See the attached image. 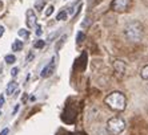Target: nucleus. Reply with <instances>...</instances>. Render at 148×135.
Masks as SVG:
<instances>
[{
	"label": "nucleus",
	"mask_w": 148,
	"mask_h": 135,
	"mask_svg": "<svg viewBox=\"0 0 148 135\" xmlns=\"http://www.w3.org/2000/svg\"><path fill=\"white\" fill-rule=\"evenodd\" d=\"M84 37H86V36H84V33H82V32H79V33H77V43H83V41H84Z\"/></svg>",
	"instance_id": "a211bd4d"
},
{
	"label": "nucleus",
	"mask_w": 148,
	"mask_h": 135,
	"mask_svg": "<svg viewBox=\"0 0 148 135\" xmlns=\"http://www.w3.org/2000/svg\"><path fill=\"white\" fill-rule=\"evenodd\" d=\"M44 5H45L44 0H40V1H36V3H35V8H36V9H38V11H41V9H43V7H44Z\"/></svg>",
	"instance_id": "4468645a"
},
{
	"label": "nucleus",
	"mask_w": 148,
	"mask_h": 135,
	"mask_svg": "<svg viewBox=\"0 0 148 135\" xmlns=\"http://www.w3.org/2000/svg\"><path fill=\"white\" fill-rule=\"evenodd\" d=\"M56 19H58L59 21H60V20H67V12H66V11H62V12H59L58 16H56Z\"/></svg>",
	"instance_id": "f8f14e48"
},
{
	"label": "nucleus",
	"mask_w": 148,
	"mask_h": 135,
	"mask_svg": "<svg viewBox=\"0 0 148 135\" xmlns=\"http://www.w3.org/2000/svg\"><path fill=\"white\" fill-rule=\"evenodd\" d=\"M36 23H38V17L35 15V12L32 9L27 11V25L28 28H35L36 27Z\"/></svg>",
	"instance_id": "0eeeda50"
},
{
	"label": "nucleus",
	"mask_w": 148,
	"mask_h": 135,
	"mask_svg": "<svg viewBox=\"0 0 148 135\" xmlns=\"http://www.w3.org/2000/svg\"><path fill=\"white\" fill-rule=\"evenodd\" d=\"M19 36H20V37H27L28 38V36H29V32H28L27 29H20V30H19Z\"/></svg>",
	"instance_id": "dca6fc26"
},
{
	"label": "nucleus",
	"mask_w": 148,
	"mask_h": 135,
	"mask_svg": "<svg viewBox=\"0 0 148 135\" xmlns=\"http://www.w3.org/2000/svg\"><path fill=\"white\" fill-rule=\"evenodd\" d=\"M17 73H19V68H14V69L11 70V74L14 76V77H15V76L17 74Z\"/></svg>",
	"instance_id": "aec40b11"
},
{
	"label": "nucleus",
	"mask_w": 148,
	"mask_h": 135,
	"mask_svg": "<svg viewBox=\"0 0 148 135\" xmlns=\"http://www.w3.org/2000/svg\"><path fill=\"white\" fill-rule=\"evenodd\" d=\"M55 66H56V57H52V60L49 61V64L47 65V66L41 70V73H40V76L43 78H47V77H49V76L53 73V70H55Z\"/></svg>",
	"instance_id": "423d86ee"
},
{
	"label": "nucleus",
	"mask_w": 148,
	"mask_h": 135,
	"mask_svg": "<svg viewBox=\"0 0 148 135\" xmlns=\"http://www.w3.org/2000/svg\"><path fill=\"white\" fill-rule=\"evenodd\" d=\"M91 21H92V19H90V17H86V19H84V21L82 23V28H88L91 25Z\"/></svg>",
	"instance_id": "2eb2a0df"
},
{
	"label": "nucleus",
	"mask_w": 148,
	"mask_h": 135,
	"mask_svg": "<svg viewBox=\"0 0 148 135\" xmlns=\"http://www.w3.org/2000/svg\"><path fill=\"white\" fill-rule=\"evenodd\" d=\"M8 132H10V130H8V128H4L3 131L0 132V135H7V134H8Z\"/></svg>",
	"instance_id": "4be33fe9"
},
{
	"label": "nucleus",
	"mask_w": 148,
	"mask_h": 135,
	"mask_svg": "<svg viewBox=\"0 0 148 135\" xmlns=\"http://www.w3.org/2000/svg\"><path fill=\"white\" fill-rule=\"evenodd\" d=\"M0 114H1V113H0Z\"/></svg>",
	"instance_id": "bb28decb"
},
{
	"label": "nucleus",
	"mask_w": 148,
	"mask_h": 135,
	"mask_svg": "<svg viewBox=\"0 0 148 135\" xmlns=\"http://www.w3.org/2000/svg\"><path fill=\"white\" fill-rule=\"evenodd\" d=\"M44 45H45V43L43 40H39V41H36L34 44V47L35 48H39V49H41V48H44Z\"/></svg>",
	"instance_id": "f3484780"
},
{
	"label": "nucleus",
	"mask_w": 148,
	"mask_h": 135,
	"mask_svg": "<svg viewBox=\"0 0 148 135\" xmlns=\"http://www.w3.org/2000/svg\"><path fill=\"white\" fill-rule=\"evenodd\" d=\"M4 105V97L3 95H0V107Z\"/></svg>",
	"instance_id": "5701e85b"
},
{
	"label": "nucleus",
	"mask_w": 148,
	"mask_h": 135,
	"mask_svg": "<svg viewBox=\"0 0 148 135\" xmlns=\"http://www.w3.org/2000/svg\"><path fill=\"white\" fill-rule=\"evenodd\" d=\"M32 58H34V53H31L29 56H28V57H27V61H31Z\"/></svg>",
	"instance_id": "b1692460"
},
{
	"label": "nucleus",
	"mask_w": 148,
	"mask_h": 135,
	"mask_svg": "<svg viewBox=\"0 0 148 135\" xmlns=\"http://www.w3.org/2000/svg\"><path fill=\"white\" fill-rule=\"evenodd\" d=\"M52 14H53V7H52V5H49V8H48L47 11H45V16H48V17H49Z\"/></svg>",
	"instance_id": "6ab92c4d"
},
{
	"label": "nucleus",
	"mask_w": 148,
	"mask_h": 135,
	"mask_svg": "<svg viewBox=\"0 0 148 135\" xmlns=\"http://www.w3.org/2000/svg\"><path fill=\"white\" fill-rule=\"evenodd\" d=\"M125 128V121L121 117H112L107 122V131L111 135H119Z\"/></svg>",
	"instance_id": "7ed1b4c3"
},
{
	"label": "nucleus",
	"mask_w": 148,
	"mask_h": 135,
	"mask_svg": "<svg viewBox=\"0 0 148 135\" xmlns=\"http://www.w3.org/2000/svg\"><path fill=\"white\" fill-rule=\"evenodd\" d=\"M16 90H17V82L11 81L10 84L7 85V90H5V93H7V95H12Z\"/></svg>",
	"instance_id": "6e6552de"
},
{
	"label": "nucleus",
	"mask_w": 148,
	"mask_h": 135,
	"mask_svg": "<svg viewBox=\"0 0 148 135\" xmlns=\"http://www.w3.org/2000/svg\"><path fill=\"white\" fill-rule=\"evenodd\" d=\"M66 40H67V36H66V34H64V36H62L60 41H58V44L55 45V49H56V51H59V49H60V48L63 47V44L66 43Z\"/></svg>",
	"instance_id": "9d476101"
},
{
	"label": "nucleus",
	"mask_w": 148,
	"mask_h": 135,
	"mask_svg": "<svg viewBox=\"0 0 148 135\" xmlns=\"http://www.w3.org/2000/svg\"><path fill=\"white\" fill-rule=\"evenodd\" d=\"M23 49V43L21 41H15L14 44H12V51H21Z\"/></svg>",
	"instance_id": "1a4fd4ad"
},
{
	"label": "nucleus",
	"mask_w": 148,
	"mask_h": 135,
	"mask_svg": "<svg viewBox=\"0 0 148 135\" xmlns=\"http://www.w3.org/2000/svg\"><path fill=\"white\" fill-rule=\"evenodd\" d=\"M132 0H114L111 3V8L115 11V12H124L127 11L128 8L131 7Z\"/></svg>",
	"instance_id": "20e7f679"
},
{
	"label": "nucleus",
	"mask_w": 148,
	"mask_h": 135,
	"mask_svg": "<svg viewBox=\"0 0 148 135\" xmlns=\"http://www.w3.org/2000/svg\"><path fill=\"white\" fill-rule=\"evenodd\" d=\"M147 89H148V86H147Z\"/></svg>",
	"instance_id": "a878e982"
},
{
	"label": "nucleus",
	"mask_w": 148,
	"mask_h": 135,
	"mask_svg": "<svg viewBox=\"0 0 148 135\" xmlns=\"http://www.w3.org/2000/svg\"><path fill=\"white\" fill-rule=\"evenodd\" d=\"M3 33H4V28H3V27H0V37L3 36Z\"/></svg>",
	"instance_id": "393cba45"
},
{
	"label": "nucleus",
	"mask_w": 148,
	"mask_h": 135,
	"mask_svg": "<svg viewBox=\"0 0 148 135\" xmlns=\"http://www.w3.org/2000/svg\"><path fill=\"white\" fill-rule=\"evenodd\" d=\"M104 102L108 107L115 110V111H123L127 106V98L120 91H114V93L108 94L104 99Z\"/></svg>",
	"instance_id": "f03ea898"
},
{
	"label": "nucleus",
	"mask_w": 148,
	"mask_h": 135,
	"mask_svg": "<svg viewBox=\"0 0 148 135\" xmlns=\"http://www.w3.org/2000/svg\"><path fill=\"white\" fill-rule=\"evenodd\" d=\"M41 33H43L41 28H40V27H38V28H36V34H38V36H41Z\"/></svg>",
	"instance_id": "412c9836"
},
{
	"label": "nucleus",
	"mask_w": 148,
	"mask_h": 135,
	"mask_svg": "<svg viewBox=\"0 0 148 135\" xmlns=\"http://www.w3.org/2000/svg\"><path fill=\"white\" fill-rule=\"evenodd\" d=\"M15 61H16V58H15L14 54H7V56H5V62H7V64H14Z\"/></svg>",
	"instance_id": "ddd939ff"
},
{
	"label": "nucleus",
	"mask_w": 148,
	"mask_h": 135,
	"mask_svg": "<svg viewBox=\"0 0 148 135\" xmlns=\"http://www.w3.org/2000/svg\"><path fill=\"white\" fill-rule=\"evenodd\" d=\"M140 76H141V78H143V80H148V65H145V66L141 69Z\"/></svg>",
	"instance_id": "9b49d317"
},
{
	"label": "nucleus",
	"mask_w": 148,
	"mask_h": 135,
	"mask_svg": "<svg viewBox=\"0 0 148 135\" xmlns=\"http://www.w3.org/2000/svg\"><path fill=\"white\" fill-rule=\"evenodd\" d=\"M124 36L128 41H132V43H138L143 38L144 36V27L143 24L138 20H132L128 21L125 25H124Z\"/></svg>",
	"instance_id": "f257e3e1"
},
{
	"label": "nucleus",
	"mask_w": 148,
	"mask_h": 135,
	"mask_svg": "<svg viewBox=\"0 0 148 135\" xmlns=\"http://www.w3.org/2000/svg\"><path fill=\"white\" fill-rule=\"evenodd\" d=\"M114 69H115V73L119 78L124 77L125 76V72H127V64L121 60H116L114 62Z\"/></svg>",
	"instance_id": "39448f33"
}]
</instances>
